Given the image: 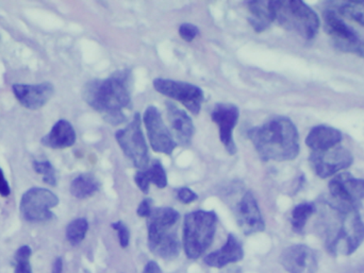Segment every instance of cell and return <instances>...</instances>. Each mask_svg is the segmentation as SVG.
I'll return each instance as SVG.
<instances>
[{
	"mask_svg": "<svg viewBox=\"0 0 364 273\" xmlns=\"http://www.w3.org/2000/svg\"><path fill=\"white\" fill-rule=\"evenodd\" d=\"M322 227L325 246L331 255H350L364 240V223L359 210L325 201Z\"/></svg>",
	"mask_w": 364,
	"mask_h": 273,
	"instance_id": "1",
	"label": "cell"
},
{
	"mask_svg": "<svg viewBox=\"0 0 364 273\" xmlns=\"http://www.w3.org/2000/svg\"><path fill=\"white\" fill-rule=\"evenodd\" d=\"M130 72L119 70L107 79L90 81L82 95L90 106L105 115V119L112 126L125 123L124 108H129L132 104L130 95Z\"/></svg>",
	"mask_w": 364,
	"mask_h": 273,
	"instance_id": "2",
	"label": "cell"
},
{
	"mask_svg": "<svg viewBox=\"0 0 364 273\" xmlns=\"http://www.w3.org/2000/svg\"><path fill=\"white\" fill-rule=\"evenodd\" d=\"M247 135L263 162L292 161L299 157V131L288 117H274L250 129Z\"/></svg>",
	"mask_w": 364,
	"mask_h": 273,
	"instance_id": "3",
	"label": "cell"
},
{
	"mask_svg": "<svg viewBox=\"0 0 364 273\" xmlns=\"http://www.w3.org/2000/svg\"><path fill=\"white\" fill-rule=\"evenodd\" d=\"M181 215L172 208L153 210L147 221L149 247L151 252L164 260H174L181 252L176 225Z\"/></svg>",
	"mask_w": 364,
	"mask_h": 273,
	"instance_id": "4",
	"label": "cell"
},
{
	"mask_svg": "<svg viewBox=\"0 0 364 273\" xmlns=\"http://www.w3.org/2000/svg\"><path fill=\"white\" fill-rule=\"evenodd\" d=\"M275 21L284 29L296 32L306 40L316 38L321 21L318 14L301 0L271 1Z\"/></svg>",
	"mask_w": 364,
	"mask_h": 273,
	"instance_id": "5",
	"label": "cell"
},
{
	"mask_svg": "<svg viewBox=\"0 0 364 273\" xmlns=\"http://www.w3.org/2000/svg\"><path fill=\"white\" fill-rule=\"evenodd\" d=\"M218 216L213 211H195L184 217L183 249L186 257L197 260L211 246Z\"/></svg>",
	"mask_w": 364,
	"mask_h": 273,
	"instance_id": "6",
	"label": "cell"
},
{
	"mask_svg": "<svg viewBox=\"0 0 364 273\" xmlns=\"http://www.w3.org/2000/svg\"><path fill=\"white\" fill-rule=\"evenodd\" d=\"M115 138L134 167L139 170H145L149 167V147L141 129L140 113H136L132 123L124 129L119 130L115 133Z\"/></svg>",
	"mask_w": 364,
	"mask_h": 273,
	"instance_id": "7",
	"label": "cell"
},
{
	"mask_svg": "<svg viewBox=\"0 0 364 273\" xmlns=\"http://www.w3.org/2000/svg\"><path fill=\"white\" fill-rule=\"evenodd\" d=\"M325 31L333 38V46L342 52L355 53L364 59V40L346 25L336 11L326 10L323 13Z\"/></svg>",
	"mask_w": 364,
	"mask_h": 273,
	"instance_id": "8",
	"label": "cell"
},
{
	"mask_svg": "<svg viewBox=\"0 0 364 273\" xmlns=\"http://www.w3.org/2000/svg\"><path fill=\"white\" fill-rule=\"evenodd\" d=\"M59 204V198L46 189L33 187L23 194L21 201V213L30 223H42L53 218L51 208Z\"/></svg>",
	"mask_w": 364,
	"mask_h": 273,
	"instance_id": "9",
	"label": "cell"
},
{
	"mask_svg": "<svg viewBox=\"0 0 364 273\" xmlns=\"http://www.w3.org/2000/svg\"><path fill=\"white\" fill-rule=\"evenodd\" d=\"M154 87L158 93L173 98L183 104L193 114H199L205 95L203 89L197 85L171 79L156 78Z\"/></svg>",
	"mask_w": 364,
	"mask_h": 273,
	"instance_id": "10",
	"label": "cell"
},
{
	"mask_svg": "<svg viewBox=\"0 0 364 273\" xmlns=\"http://www.w3.org/2000/svg\"><path fill=\"white\" fill-rule=\"evenodd\" d=\"M331 200L342 206L359 210L364 200V180L342 172L329 182Z\"/></svg>",
	"mask_w": 364,
	"mask_h": 273,
	"instance_id": "11",
	"label": "cell"
},
{
	"mask_svg": "<svg viewBox=\"0 0 364 273\" xmlns=\"http://www.w3.org/2000/svg\"><path fill=\"white\" fill-rule=\"evenodd\" d=\"M309 161L316 176L327 179L350 167L354 163V157L348 149L337 146L328 150L312 151Z\"/></svg>",
	"mask_w": 364,
	"mask_h": 273,
	"instance_id": "12",
	"label": "cell"
},
{
	"mask_svg": "<svg viewBox=\"0 0 364 273\" xmlns=\"http://www.w3.org/2000/svg\"><path fill=\"white\" fill-rule=\"evenodd\" d=\"M143 121H144L149 143L154 151L168 155H172L173 151L176 148L177 143L175 142L172 133L164 123L160 111L156 106H149L145 110Z\"/></svg>",
	"mask_w": 364,
	"mask_h": 273,
	"instance_id": "13",
	"label": "cell"
},
{
	"mask_svg": "<svg viewBox=\"0 0 364 273\" xmlns=\"http://www.w3.org/2000/svg\"><path fill=\"white\" fill-rule=\"evenodd\" d=\"M239 108L232 104H216L211 118L220 130V142L230 155L237 153V145L233 140V129L239 121Z\"/></svg>",
	"mask_w": 364,
	"mask_h": 273,
	"instance_id": "14",
	"label": "cell"
},
{
	"mask_svg": "<svg viewBox=\"0 0 364 273\" xmlns=\"http://www.w3.org/2000/svg\"><path fill=\"white\" fill-rule=\"evenodd\" d=\"M280 264L289 273H316L318 255L306 245H294L284 249Z\"/></svg>",
	"mask_w": 364,
	"mask_h": 273,
	"instance_id": "15",
	"label": "cell"
},
{
	"mask_svg": "<svg viewBox=\"0 0 364 273\" xmlns=\"http://www.w3.org/2000/svg\"><path fill=\"white\" fill-rule=\"evenodd\" d=\"M235 216L239 227L245 235L264 231L265 223L260 208L257 204L256 198L250 191L245 193L235 206Z\"/></svg>",
	"mask_w": 364,
	"mask_h": 273,
	"instance_id": "16",
	"label": "cell"
},
{
	"mask_svg": "<svg viewBox=\"0 0 364 273\" xmlns=\"http://www.w3.org/2000/svg\"><path fill=\"white\" fill-rule=\"evenodd\" d=\"M53 85L49 82L40 84H14L13 93L21 106L29 110H38L43 108L53 97Z\"/></svg>",
	"mask_w": 364,
	"mask_h": 273,
	"instance_id": "17",
	"label": "cell"
},
{
	"mask_svg": "<svg viewBox=\"0 0 364 273\" xmlns=\"http://www.w3.org/2000/svg\"><path fill=\"white\" fill-rule=\"evenodd\" d=\"M168 119L174 132L177 143L181 146H188L195 133L192 119L184 111L177 108L172 102H166Z\"/></svg>",
	"mask_w": 364,
	"mask_h": 273,
	"instance_id": "18",
	"label": "cell"
},
{
	"mask_svg": "<svg viewBox=\"0 0 364 273\" xmlns=\"http://www.w3.org/2000/svg\"><path fill=\"white\" fill-rule=\"evenodd\" d=\"M244 257L243 246L237 236L229 234L227 243L215 252L205 257V265L213 268H223L229 264L237 263Z\"/></svg>",
	"mask_w": 364,
	"mask_h": 273,
	"instance_id": "19",
	"label": "cell"
},
{
	"mask_svg": "<svg viewBox=\"0 0 364 273\" xmlns=\"http://www.w3.org/2000/svg\"><path fill=\"white\" fill-rule=\"evenodd\" d=\"M342 142V134L339 130L329 126H316L306 138V145L312 151H325L337 147Z\"/></svg>",
	"mask_w": 364,
	"mask_h": 273,
	"instance_id": "20",
	"label": "cell"
},
{
	"mask_svg": "<svg viewBox=\"0 0 364 273\" xmlns=\"http://www.w3.org/2000/svg\"><path fill=\"white\" fill-rule=\"evenodd\" d=\"M76 142V132L68 121H57L48 134L42 138L41 143L45 147L53 149H63L72 147Z\"/></svg>",
	"mask_w": 364,
	"mask_h": 273,
	"instance_id": "21",
	"label": "cell"
},
{
	"mask_svg": "<svg viewBox=\"0 0 364 273\" xmlns=\"http://www.w3.org/2000/svg\"><path fill=\"white\" fill-rule=\"evenodd\" d=\"M250 16L248 17L252 27L256 32H263L275 21L271 1H248Z\"/></svg>",
	"mask_w": 364,
	"mask_h": 273,
	"instance_id": "22",
	"label": "cell"
},
{
	"mask_svg": "<svg viewBox=\"0 0 364 273\" xmlns=\"http://www.w3.org/2000/svg\"><path fill=\"white\" fill-rule=\"evenodd\" d=\"M100 189V182L90 174H82L74 179L70 184V193L78 199L92 197Z\"/></svg>",
	"mask_w": 364,
	"mask_h": 273,
	"instance_id": "23",
	"label": "cell"
},
{
	"mask_svg": "<svg viewBox=\"0 0 364 273\" xmlns=\"http://www.w3.org/2000/svg\"><path fill=\"white\" fill-rule=\"evenodd\" d=\"M316 212V204H309V202L295 206L292 212V218H291L293 231L296 232V233H301L305 229L308 219Z\"/></svg>",
	"mask_w": 364,
	"mask_h": 273,
	"instance_id": "24",
	"label": "cell"
},
{
	"mask_svg": "<svg viewBox=\"0 0 364 273\" xmlns=\"http://www.w3.org/2000/svg\"><path fill=\"white\" fill-rule=\"evenodd\" d=\"M339 13L364 27V0L342 1L339 6Z\"/></svg>",
	"mask_w": 364,
	"mask_h": 273,
	"instance_id": "25",
	"label": "cell"
},
{
	"mask_svg": "<svg viewBox=\"0 0 364 273\" xmlns=\"http://www.w3.org/2000/svg\"><path fill=\"white\" fill-rule=\"evenodd\" d=\"M87 230H89V223H87V219H75L66 228V238L70 245L77 246L85 240Z\"/></svg>",
	"mask_w": 364,
	"mask_h": 273,
	"instance_id": "26",
	"label": "cell"
},
{
	"mask_svg": "<svg viewBox=\"0 0 364 273\" xmlns=\"http://www.w3.org/2000/svg\"><path fill=\"white\" fill-rule=\"evenodd\" d=\"M144 172L149 182L157 185L159 189H166L168 186V174L159 160H155Z\"/></svg>",
	"mask_w": 364,
	"mask_h": 273,
	"instance_id": "27",
	"label": "cell"
},
{
	"mask_svg": "<svg viewBox=\"0 0 364 273\" xmlns=\"http://www.w3.org/2000/svg\"><path fill=\"white\" fill-rule=\"evenodd\" d=\"M32 251L29 246H21L15 253L14 273H32L31 265H30V257Z\"/></svg>",
	"mask_w": 364,
	"mask_h": 273,
	"instance_id": "28",
	"label": "cell"
},
{
	"mask_svg": "<svg viewBox=\"0 0 364 273\" xmlns=\"http://www.w3.org/2000/svg\"><path fill=\"white\" fill-rule=\"evenodd\" d=\"M33 168L36 174H43V181L50 186L57 185V176H55V169L51 165L50 162H33Z\"/></svg>",
	"mask_w": 364,
	"mask_h": 273,
	"instance_id": "29",
	"label": "cell"
},
{
	"mask_svg": "<svg viewBox=\"0 0 364 273\" xmlns=\"http://www.w3.org/2000/svg\"><path fill=\"white\" fill-rule=\"evenodd\" d=\"M112 228L117 230V234H119V244H121L122 248H127L129 245L130 233L125 223L117 221V223H112Z\"/></svg>",
	"mask_w": 364,
	"mask_h": 273,
	"instance_id": "30",
	"label": "cell"
},
{
	"mask_svg": "<svg viewBox=\"0 0 364 273\" xmlns=\"http://www.w3.org/2000/svg\"><path fill=\"white\" fill-rule=\"evenodd\" d=\"M198 28L192 25V23H183L179 28V34H181V38H183L186 42H192L198 35Z\"/></svg>",
	"mask_w": 364,
	"mask_h": 273,
	"instance_id": "31",
	"label": "cell"
},
{
	"mask_svg": "<svg viewBox=\"0 0 364 273\" xmlns=\"http://www.w3.org/2000/svg\"><path fill=\"white\" fill-rule=\"evenodd\" d=\"M177 197L181 200L182 204H192V202L196 201L198 199V196L192 191V189H188V187H181L177 191Z\"/></svg>",
	"mask_w": 364,
	"mask_h": 273,
	"instance_id": "32",
	"label": "cell"
},
{
	"mask_svg": "<svg viewBox=\"0 0 364 273\" xmlns=\"http://www.w3.org/2000/svg\"><path fill=\"white\" fill-rule=\"evenodd\" d=\"M134 181H136V185H138L139 189H140L143 193L149 194L151 182H149V179H147L144 170H139V172H136V176H134Z\"/></svg>",
	"mask_w": 364,
	"mask_h": 273,
	"instance_id": "33",
	"label": "cell"
},
{
	"mask_svg": "<svg viewBox=\"0 0 364 273\" xmlns=\"http://www.w3.org/2000/svg\"><path fill=\"white\" fill-rule=\"evenodd\" d=\"M151 212H153V200H151V198H146V199L141 202L136 213H138L140 217H147V218H149Z\"/></svg>",
	"mask_w": 364,
	"mask_h": 273,
	"instance_id": "34",
	"label": "cell"
},
{
	"mask_svg": "<svg viewBox=\"0 0 364 273\" xmlns=\"http://www.w3.org/2000/svg\"><path fill=\"white\" fill-rule=\"evenodd\" d=\"M10 185H9L8 181L4 178V172H2L1 168H0V195H1L2 197L6 198L10 196Z\"/></svg>",
	"mask_w": 364,
	"mask_h": 273,
	"instance_id": "35",
	"label": "cell"
},
{
	"mask_svg": "<svg viewBox=\"0 0 364 273\" xmlns=\"http://www.w3.org/2000/svg\"><path fill=\"white\" fill-rule=\"evenodd\" d=\"M143 273H162L161 268L156 262H149Z\"/></svg>",
	"mask_w": 364,
	"mask_h": 273,
	"instance_id": "36",
	"label": "cell"
},
{
	"mask_svg": "<svg viewBox=\"0 0 364 273\" xmlns=\"http://www.w3.org/2000/svg\"><path fill=\"white\" fill-rule=\"evenodd\" d=\"M62 272H63V261H62L61 257H59V259L55 260L51 273H62Z\"/></svg>",
	"mask_w": 364,
	"mask_h": 273,
	"instance_id": "37",
	"label": "cell"
}]
</instances>
